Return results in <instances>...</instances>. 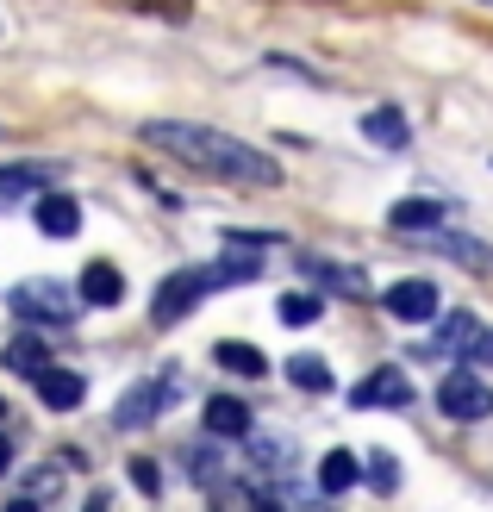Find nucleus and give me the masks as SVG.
<instances>
[{"label": "nucleus", "mask_w": 493, "mask_h": 512, "mask_svg": "<svg viewBox=\"0 0 493 512\" xmlns=\"http://www.w3.org/2000/svg\"><path fill=\"white\" fill-rule=\"evenodd\" d=\"M431 250H437V256H456V263H469V269H493V250H481L475 238H462V232H444V225H437Z\"/></svg>", "instance_id": "obj_15"}, {"label": "nucleus", "mask_w": 493, "mask_h": 512, "mask_svg": "<svg viewBox=\"0 0 493 512\" xmlns=\"http://www.w3.org/2000/svg\"><path fill=\"white\" fill-rule=\"evenodd\" d=\"M288 381H294V388H306V394H331V369L319 363V356H294Z\"/></svg>", "instance_id": "obj_19"}, {"label": "nucleus", "mask_w": 493, "mask_h": 512, "mask_svg": "<svg viewBox=\"0 0 493 512\" xmlns=\"http://www.w3.org/2000/svg\"><path fill=\"white\" fill-rule=\"evenodd\" d=\"M0 38H7V19H0Z\"/></svg>", "instance_id": "obj_29"}, {"label": "nucleus", "mask_w": 493, "mask_h": 512, "mask_svg": "<svg viewBox=\"0 0 493 512\" xmlns=\"http://www.w3.org/2000/svg\"><path fill=\"white\" fill-rule=\"evenodd\" d=\"M7 306L19 319H32V325H69L75 313H82V294H69L63 281H19V288L7 294Z\"/></svg>", "instance_id": "obj_2"}, {"label": "nucleus", "mask_w": 493, "mask_h": 512, "mask_svg": "<svg viewBox=\"0 0 493 512\" xmlns=\"http://www.w3.org/2000/svg\"><path fill=\"white\" fill-rule=\"evenodd\" d=\"M487 7H493V0H487Z\"/></svg>", "instance_id": "obj_30"}, {"label": "nucleus", "mask_w": 493, "mask_h": 512, "mask_svg": "<svg viewBox=\"0 0 493 512\" xmlns=\"http://www.w3.org/2000/svg\"><path fill=\"white\" fill-rule=\"evenodd\" d=\"M7 469H13V444H7V438H0V475H7Z\"/></svg>", "instance_id": "obj_27"}, {"label": "nucleus", "mask_w": 493, "mask_h": 512, "mask_svg": "<svg viewBox=\"0 0 493 512\" xmlns=\"http://www.w3.org/2000/svg\"><path fill=\"white\" fill-rule=\"evenodd\" d=\"M213 356H219V369H231V375H250V381L269 369V363H263V350H256V344H238V338H225Z\"/></svg>", "instance_id": "obj_17"}, {"label": "nucleus", "mask_w": 493, "mask_h": 512, "mask_svg": "<svg viewBox=\"0 0 493 512\" xmlns=\"http://www.w3.org/2000/svg\"><path fill=\"white\" fill-rule=\"evenodd\" d=\"M7 369H19V375L50 369V344H44V338H13V344H7Z\"/></svg>", "instance_id": "obj_18"}, {"label": "nucleus", "mask_w": 493, "mask_h": 512, "mask_svg": "<svg viewBox=\"0 0 493 512\" xmlns=\"http://www.w3.org/2000/svg\"><path fill=\"white\" fill-rule=\"evenodd\" d=\"M44 182H50L44 163H0V194H13V188H38L44 194Z\"/></svg>", "instance_id": "obj_22"}, {"label": "nucleus", "mask_w": 493, "mask_h": 512, "mask_svg": "<svg viewBox=\"0 0 493 512\" xmlns=\"http://www.w3.org/2000/svg\"><path fill=\"white\" fill-rule=\"evenodd\" d=\"M32 219H38L44 238H75V232H82V207H75L69 194H44L32 207Z\"/></svg>", "instance_id": "obj_9"}, {"label": "nucleus", "mask_w": 493, "mask_h": 512, "mask_svg": "<svg viewBox=\"0 0 493 512\" xmlns=\"http://www.w3.org/2000/svg\"><path fill=\"white\" fill-rule=\"evenodd\" d=\"M275 313H281V325H313V319L325 313V300H319V294H281Z\"/></svg>", "instance_id": "obj_21"}, {"label": "nucleus", "mask_w": 493, "mask_h": 512, "mask_svg": "<svg viewBox=\"0 0 493 512\" xmlns=\"http://www.w3.org/2000/svg\"><path fill=\"white\" fill-rule=\"evenodd\" d=\"M350 406H356V413H400V406H412V381L400 369H375V375L356 381Z\"/></svg>", "instance_id": "obj_5"}, {"label": "nucleus", "mask_w": 493, "mask_h": 512, "mask_svg": "<svg viewBox=\"0 0 493 512\" xmlns=\"http://www.w3.org/2000/svg\"><path fill=\"white\" fill-rule=\"evenodd\" d=\"M88 512H107V500H94V506H88Z\"/></svg>", "instance_id": "obj_28"}, {"label": "nucleus", "mask_w": 493, "mask_h": 512, "mask_svg": "<svg viewBox=\"0 0 493 512\" xmlns=\"http://www.w3.org/2000/svg\"><path fill=\"white\" fill-rule=\"evenodd\" d=\"M444 213H450V207H444L437 194H431V200H400V207L387 213V225H394V232H431V225H444Z\"/></svg>", "instance_id": "obj_13"}, {"label": "nucleus", "mask_w": 493, "mask_h": 512, "mask_svg": "<svg viewBox=\"0 0 493 512\" xmlns=\"http://www.w3.org/2000/svg\"><path fill=\"white\" fill-rule=\"evenodd\" d=\"M381 300H387V313L406 319V325H425V319H437V306H444V300H437V288H431V281H419V275H412V281H394Z\"/></svg>", "instance_id": "obj_6"}, {"label": "nucleus", "mask_w": 493, "mask_h": 512, "mask_svg": "<svg viewBox=\"0 0 493 512\" xmlns=\"http://www.w3.org/2000/svg\"><path fill=\"white\" fill-rule=\"evenodd\" d=\"M369 481H375L381 494H394V488H400V463H394L387 450H381V456H369Z\"/></svg>", "instance_id": "obj_23"}, {"label": "nucleus", "mask_w": 493, "mask_h": 512, "mask_svg": "<svg viewBox=\"0 0 493 512\" xmlns=\"http://www.w3.org/2000/svg\"><path fill=\"white\" fill-rule=\"evenodd\" d=\"M132 481H138L144 494H157V481H163V475H157V463H144V456H132Z\"/></svg>", "instance_id": "obj_24"}, {"label": "nucleus", "mask_w": 493, "mask_h": 512, "mask_svg": "<svg viewBox=\"0 0 493 512\" xmlns=\"http://www.w3.org/2000/svg\"><path fill=\"white\" fill-rule=\"evenodd\" d=\"M300 269L306 275H319L325 288H344V294H362L369 281H362V269H344V263H325V256H300Z\"/></svg>", "instance_id": "obj_16"}, {"label": "nucleus", "mask_w": 493, "mask_h": 512, "mask_svg": "<svg viewBox=\"0 0 493 512\" xmlns=\"http://www.w3.org/2000/svg\"><path fill=\"white\" fill-rule=\"evenodd\" d=\"M169 388H175V375H163V381H138V388H132V394L119 400V413H113V419H119L125 431H138V425H150V419H157L163 406L175 400Z\"/></svg>", "instance_id": "obj_7"}, {"label": "nucleus", "mask_w": 493, "mask_h": 512, "mask_svg": "<svg viewBox=\"0 0 493 512\" xmlns=\"http://www.w3.org/2000/svg\"><path fill=\"white\" fill-rule=\"evenodd\" d=\"M206 294H213V288H206V275H200V269H175L163 288H157V300H150V319H157V325H181Z\"/></svg>", "instance_id": "obj_4"}, {"label": "nucleus", "mask_w": 493, "mask_h": 512, "mask_svg": "<svg viewBox=\"0 0 493 512\" xmlns=\"http://www.w3.org/2000/svg\"><path fill=\"white\" fill-rule=\"evenodd\" d=\"M475 331H481V319H475V313H450V319H444V331H437V344H444L450 356H462V350L475 344Z\"/></svg>", "instance_id": "obj_20"}, {"label": "nucleus", "mask_w": 493, "mask_h": 512, "mask_svg": "<svg viewBox=\"0 0 493 512\" xmlns=\"http://www.w3.org/2000/svg\"><path fill=\"white\" fill-rule=\"evenodd\" d=\"M82 300H88V306H119V300H125V275H119L113 263H88V269H82Z\"/></svg>", "instance_id": "obj_11"}, {"label": "nucleus", "mask_w": 493, "mask_h": 512, "mask_svg": "<svg viewBox=\"0 0 493 512\" xmlns=\"http://www.w3.org/2000/svg\"><path fill=\"white\" fill-rule=\"evenodd\" d=\"M362 138H369V144H381V150H406L412 125H406L394 107H375V113H362Z\"/></svg>", "instance_id": "obj_12"}, {"label": "nucleus", "mask_w": 493, "mask_h": 512, "mask_svg": "<svg viewBox=\"0 0 493 512\" xmlns=\"http://www.w3.org/2000/svg\"><path fill=\"white\" fill-rule=\"evenodd\" d=\"M144 144L163 150V157L188 163L194 175H213V182L231 188H275L281 182V163L263 157L256 144L219 132V125H200V119H150L144 125Z\"/></svg>", "instance_id": "obj_1"}, {"label": "nucleus", "mask_w": 493, "mask_h": 512, "mask_svg": "<svg viewBox=\"0 0 493 512\" xmlns=\"http://www.w3.org/2000/svg\"><path fill=\"white\" fill-rule=\"evenodd\" d=\"M437 406H444V419H462V425H475L493 413V388L475 375V369H450L444 381H437Z\"/></svg>", "instance_id": "obj_3"}, {"label": "nucleus", "mask_w": 493, "mask_h": 512, "mask_svg": "<svg viewBox=\"0 0 493 512\" xmlns=\"http://www.w3.org/2000/svg\"><path fill=\"white\" fill-rule=\"evenodd\" d=\"M462 356H469V363H493V331L481 325V331H475V344L462 350Z\"/></svg>", "instance_id": "obj_25"}, {"label": "nucleus", "mask_w": 493, "mask_h": 512, "mask_svg": "<svg viewBox=\"0 0 493 512\" xmlns=\"http://www.w3.org/2000/svg\"><path fill=\"white\" fill-rule=\"evenodd\" d=\"M356 481H362V463H356L350 450H331L325 463H319V494H350Z\"/></svg>", "instance_id": "obj_14"}, {"label": "nucleus", "mask_w": 493, "mask_h": 512, "mask_svg": "<svg viewBox=\"0 0 493 512\" xmlns=\"http://www.w3.org/2000/svg\"><path fill=\"white\" fill-rule=\"evenodd\" d=\"M32 381H38V400L50 406V413H75V406H82V394H88V381L75 375V369H57V363L38 369Z\"/></svg>", "instance_id": "obj_8"}, {"label": "nucleus", "mask_w": 493, "mask_h": 512, "mask_svg": "<svg viewBox=\"0 0 493 512\" xmlns=\"http://www.w3.org/2000/svg\"><path fill=\"white\" fill-rule=\"evenodd\" d=\"M7 512H38V500H32V494H19V500H13Z\"/></svg>", "instance_id": "obj_26"}, {"label": "nucleus", "mask_w": 493, "mask_h": 512, "mask_svg": "<svg viewBox=\"0 0 493 512\" xmlns=\"http://www.w3.org/2000/svg\"><path fill=\"white\" fill-rule=\"evenodd\" d=\"M200 419H206V431H213V438H238V444H244V431H250V406H244L238 394H213Z\"/></svg>", "instance_id": "obj_10"}]
</instances>
